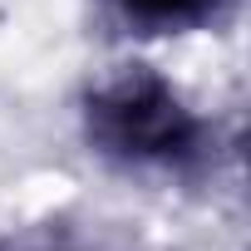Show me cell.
Instances as JSON below:
<instances>
[{
  "instance_id": "cell-1",
  "label": "cell",
  "mask_w": 251,
  "mask_h": 251,
  "mask_svg": "<svg viewBox=\"0 0 251 251\" xmlns=\"http://www.w3.org/2000/svg\"><path fill=\"white\" fill-rule=\"evenodd\" d=\"M89 148L128 173H192L207 148V118L153 69H118L84 94Z\"/></svg>"
},
{
  "instance_id": "cell-2",
  "label": "cell",
  "mask_w": 251,
  "mask_h": 251,
  "mask_svg": "<svg viewBox=\"0 0 251 251\" xmlns=\"http://www.w3.org/2000/svg\"><path fill=\"white\" fill-rule=\"evenodd\" d=\"M123 25H133L143 35H187L226 20L236 0H108Z\"/></svg>"
},
{
  "instance_id": "cell-3",
  "label": "cell",
  "mask_w": 251,
  "mask_h": 251,
  "mask_svg": "<svg viewBox=\"0 0 251 251\" xmlns=\"http://www.w3.org/2000/svg\"><path fill=\"white\" fill-rule=\"evenodd\" d=\"M15 251H69V246H15Z\"/></svg>"
}]
</instances>
